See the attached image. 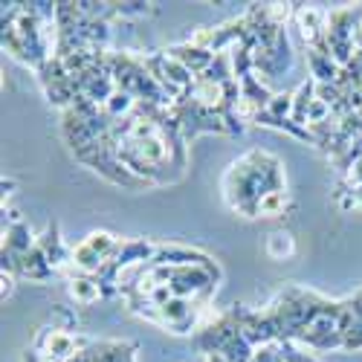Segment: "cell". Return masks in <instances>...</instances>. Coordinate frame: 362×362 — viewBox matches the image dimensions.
<instances>
[{
    "label": "cell",
    "mask_w": 362,
    "mask_h": 362,
    "mask_svg": "<svg viewBox=\"0 0 362 362\" xmlns=\"http://www.w3.org/2000/svg\"><path fill=\"white\" fill-rule=\"evenodd\" d=\"M279 327V339L305 345L308 351L345 348V298L330 301L313 290L287 284L264 308Z\"/></svg>",
    "instance_id": "cell-1"
},
{
    "label": "cell",
    "mask_w": 362,
    "mask_h": 362,
    "mask_svg": "<svg viewBox=\"0 0 362 362\" xmlns=\"http://www.w3.org/2000/svg\"><path fill=\"white\" fill-rule=\"evenodd\" d=\"M223 200L244 218H258V203L269 192H284V165L267 151H247L223 174Z\"/></svg>",
    "instance_id": "cell-2"
},
{
    "label": "cell",
    "mask_w": 362,
    "mask_h": 362,
    "mask_svg": "<svg viewBox=\"0 0 362 362\" xmlns=\"http://www.w3.org/2000/svg\"><path fill=\"white\" fill-rule=\"evenodd\" d=\"M122 238H116L113 232H105V229H96L90 232L78 247H73V273H81V276H99L102 269L110 264V258L116 255Z\"/></svg>",
    "instance_id": "cell-3"
},
{
    "label": "cell",
    "mask_w": 362,
    "mask_h": 362,
    "mask_svg": "<svg viewBox=\"0 0 362 362\" xmlns=\"http://www.w3.org/2000/svg\"><path fill=\"white\" fill-rule=\"evenodd\" d=\"M93 339H87L84 334H67V330H58L55 325H41L33 339V351H38L49 362H70Z\"/></svg>",
    "instance_id": "cell-4"
},
{
    "label": "cell",
    "mask_w": 362,
    "mask_h": 362,
    "mask_svg": "<svg viewBox=\"0 0 362 362\" xmlns=\"http://www.w3.org/2000/svg\"><path fill=\"white\" fill-rule=\"evenodd\" d=\"M293 23L298 29L301 41H305L308 49L322 47L325 44V29H327V12L322 6H305V4H296L293 12Z\"/></svg>",
    "instance_id": "cell-5"
},
{
    "label": "cell",
    "mask_w": 362,
    "mask_h": 362,
    "mask_svg": "<svg viewBox=\"0 0 362 362\" xmlns=\"http://www.w3.org/2000/svg\"><path fill=\"white\" fill-rule=\"evenodd\" d=\"M38 247L44 250V255L49 258L55 273H70L73 269V250L62 240V232H58V223H49L41 235H38Z\"/></svg>",
    "instance_id": "cell-6"
},
{
    "label": "cell",
    "mask_w": 362,
    "mask_h": 362,
    "mask_svg": "<svg viewBox=\"0 0 362 362\" xmlns=\"http://www.w3.org/2000/svg\"><path fill=\"white\" fill-rule=\"evenodd\" d=\"M168 52H171V55L177 58V62L183 64L194 78H197V76H203L209 67L215 64V58H218V52H212V49H200V47H194V44H189V41L168 47Z\"/></svg>",
    "instance_id": "cell-7"
},
{
    "label": "cell",
    "mask_w": 362,
    "mask_h": 362,
    "mask_svg": "<svg viewBox=\"0 0 362 362\" xmlns=\"http://www.w3.org/2000/svg\"><path fill=\"white\" fill-rule=\"evenodd\" d=\"M15 276H18V279H29V281H49V279H55L58 273L52 269V264H49V258L44 255V250L35 247V250H29L26 255L18 258Z\"/></svg>",
    "instance_id": "cell-8"
},
{
    "label": "cell",
    "mask_w": 362,
    "mask_h": 362,
    "mask_svg": "<svg viewBox=\"0 0 362 362\" xmlns=\"http://www.w3.org/2000/svg\"><path fill=\"white\" fill-rule=\"evenodd\" d=\"M342 351H362V290L345 298V348Z\"/></svg>",
    "instance_id": "cell-9"
},
{
    "label": "cell",
    "mask_w": 362,
    "mask_h": 362,
    "mask_svg": "<svg viewBox=\"0 0 362 362\" xmlns=\"http://www.w3.org/2000/svg\"><path fill=\"white\" fill-rule=\"evenodd\" d=\"M90 351L96 354L99 362H136V342L128 339H93Z\"/></svg>",
    "instance_id": "cell-10"
},
{
    "label": "cell",
    "mask_w": 362,
    "mask_h": 362,
    "mask_svg": "<svg viewBox=\"0 0 362 362\" xmlns=\"http://www.w3.org/2000/svg\"><path fill=\"white\" fill-rule=\"evenodd\" d=\"M67 293H70V298L76 301V305H81V308H90V305H96L99 298H105L96 276H81V273L67 276Z\"/></svg>",
    "instance_id": "cell-11"
},
{
    "label": "cell",
    "mask_w": 362,
    "mask_h": 362,
    "mask_svg": "<svg viewBox=\"0 0 362 362\" xmlns=\"http://www.w3.org/2000/svg\"><path fill=\"white\" fill-rule=\"evenodd\" d=\"M238 84H240V96L250 99V102H252L255 107H261V110H264L269 102H273V96H276V93H269V90L261 84V78H258L255 73L238 78Z\"/></svg>",
    "instance_id": "cell-12"
},
{
    "label": "cell",
    "mask_w": 362,
    "mask_h": 362,
    "mask_svg": "<svg viewBox=\"0 0 362 362\" xmlns=\"http://www.w3.org/2000/svg\"><path fill=\"white\" fill-rule=\"evenodd\" d=\"M264 250H267V255L273 258V261H287V258L296 255V240H293L290 232L279 229V232H269L267 235V247Z\"/></svg>",
    "instance_id": "cell-13"
},
{
    "label": "cell",
    "mask_w": 362,
    "mask_h": 362,
    "mask_svg": "<svg viewBox=\"0 0 362 362\" xmlns=\"http://www.w3.org/2000/svg\"><path fill=\"white\" fill-rule=\"evenodd\" d=\"M293 209V200H290V192H269L267 197H261L258 203V218H279L284 212Z\"/></svg>",
    "instance_id": "cell-14"
},
{
    "label": "cell",
    "mask_w": 362,
    "mask_h": 362,
    "mask_svg": "<svg viewBox=\"0 0 362 362\" xmlns=\"http://www.w3.org/2000/svg\"><path fill=\"white\" fill-rule=\"evenodd\" d=\"M49 325H55L58 330H67V334H78L76 330V325H78V319H76V313L73 310H67V308H52V319H49Z\"/></svg>",
    "instance_id": "cell-15"
},
{
    "label": "cell",
    "mask_w": 362,
    "mask_h": 362,
    "mask_svg": "<svg viewBox=\"0 0 362 362\" xmlns=\"http://www.w3.org/2000/svg\"><path fill=\"white\" fill-rule=\"evenodd\" d=\"M119 9V21H125V18H148V15H154V6L151 4H116Z\"/></svg>",
    "instance_id": "cell-16"
},
{
    "label": "cell",
    "mask_w": 362,
    "mask_h": 362,
    "mask_svg": "<svg viewBox=\"0 0 362 362\" xmlns=\"http://www.w3.org/2000/svg\"><path fill=\"white\" fill-rule=\"evenodd\" d=\"M342 180H345V183H348L351 189H359V186H362V160H356V163L345 171V177H342Z\"/></svg>",
    "instance_id": "cell-17"
},
{
    "label": "cell",
    "mask_w": 362,
    "mask_h": 362,
    "mask_svg": "<svg viewBox=\"0 0 362 362\" xmlns=\"http://www.w3.org/2000/svg\"><path fill=\"white\" fill-rule=\"evenodd\" d=\"M15 281H18L15 273H0V298H4V301L15 293Z\"/></svg>",
    "instance_id": "cell-18"
},
{
    "label": "cell",
    "mask_w": 362,
    "mask_h": 362,
    "mask_svg": "<svg viewBox=\"0 0 362 362\" xmlns=\"http://www.w3.org/2000/svg\"><path fill=\"white\" fill-rule=\"evenodd\" d=\"M21 362H49V359H44L38 351H33V348H26L23 351V356H21Z\"/></svg>",
    "instance_id": "cell-19"
},
{
    "label": "cell",
    "mask_w": 362,
    "mask_h": 362,
    "mask_svg": "<svg viewBox=\"0 0 362 362\" xmlns=\"http://www.w3.org/2000/svg\"><path fill=\"white\" fill-rule=\"evenodd\" d=\"M0 189H4V203L9 194H15V180L12 177H4V183H0Z\"/></svg>",
    "instance_id": "cell-20"
}]
</instances>
